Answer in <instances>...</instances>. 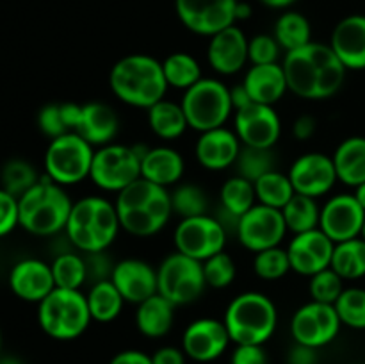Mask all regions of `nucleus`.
Masks as SVG:
<instances>
[{"label": "nucleus", "mask_w": 365, "mask_h": 364, "mask_svg": "<svg viewBox=\"0 0 365 364\" xmlns=\"http://www.w3.org/2000/svg\"><path fill=\"white\" fill-rule=\"evenodd\" d=\"M353 195H355V198L359 200L360 206H362L364 209H365V182H362V184H360V186H356L355 193H353Z\"/></svg>", "instance_id": "nucleus-59"}, {"label": "nucleus", "mask_w": 365, "mask_h": 364, "mask_svg": "<svg viewBox=\"0 0 365 364\" xmlns=\"http://www.w3.org/2000/svg\"><path fill=\"white\" fill-rule=\"evenodd\" d=\"M189 128L198 132L225 127L234 113L230 88L220 79L203 77L184 91L180 102Z\"/></svg>", "instance_id": "nucleus-8"}, {"label": "nucleus", "mask_w": 365, "mask_h": 364, "mask_svg": "<svg viewBox=\"0 0 365 364\" xmlns=\"http://www.w3.org/2000/svg\"><path fill=\"white\" fill-rule=\"evenodd\" d=\"M223 321L235 345H264L277 330L278 310L267 295L246 291L230 300Z\"/></svg>", "instance_id": "nucleus-6"}, {"label": "nucleus", "mask_w": 365, "mask_h": 364, "mask_svg": "<svg viewBox=\"0 0 365 364\" xmlns=\"http://www.w3.org/2000/svg\"><path fill=\"white\" fill-rule=\"evenodd\" d=\"M109 364H153L152 355L141 350H123L110 359Z\"/></svg>", "instance_id": "nucleus-55"}, {"label": "nucleus", "mask_w": 365, "mask_h": 364, "mask_svg": "<svg viewBox=\"0 0 365 364\" xmlns=\"http://www.w3.org/2000/svg\"><path fill=\"white\" fill-rule=\"evenodd\" d=\"M330 268L344 280H356L365 277V239L362 236L335 243Z\"/></svg>", "instance_id": "nucleus-34"}, {"label": "nucleus", "mask_w": 365, "mask_h": 364, "mask_svg": "<svg viewBox=\"0 0 365 364\" xmlns=\"http://www.w3.org/2000/svg\"><path fill=\"white\" fill-rule=\"evenodd\" d=\"M289 178L296 193L312 198L328 195L339 181L334 159L323 152L299 156L289 168Z\"/></svg>", "instance_id": "nucleus-18"}, {"label": "nucleus", "mask_w": 365, "mask_h": 364, "mask_svg": "<svg viewBox=\"0 0 365 364\" xmlns=\"http://www.w3.org/2000/svg\"><path fill=\"white\" fill-rule=\"evenodd\" d=\"M9 288L24 302L39 303L56 289L52 266L41 259H21L11 268Z\"/></svg>", "instance_id": "nucleus-22"}, {"label": "nucleus", "mask_w": 365, "mask_h": 364, "mask_svg": "<svg viewBox=\"0 0 365 364\" xmlns=\"http://www.w3.org/2000/svg\"><path fill=\"white\" fill-rule=\"evenodd\" d=\"M71 207L66 188L45 175L18 198L20 227L41 238L57 236L66 228Z\"/></svg>", "instance_id": "nucleus-5"}, {"label": "nucleus", "mask_w": 365, "mask_h": 364, "mask_svg": "<svg viewBox=\"0 0 365 364\" xmlns=\"http://www.w3.org/2000/svg\"><path fill=\"white\" fill-rule=\"evenodd\" d=\"M234 132L242 145L273 148L282 136V121L273 106L252 102L234 111Z\"/></svg>", "instance_id": "nucleus-16"}, {"label": "nucleus", "mask_w": 365, "mask_h": 364, "mask_svg": "<svg viewBox=\"0 0 365 364\" xmlns=\"http://www.w3.org/2000/svg\"><path fill=\"white\" fill-rule=\"evenodd\" d=\"M255 195L257 203H262V206H269L282 211L287 206L289 200L296 195V191L292 188V182L287 173L273 170L269 173L262 175L255 182Z\"/></svg>", "instance_id": "nucleus-39"}, {"label": "nucleus", "mask_w": 365, "mask_h": 364, "mask_svg": "<svg viewBox=\"0 0 365 364\" xmlns=\"http://www.w3.org/2000/svg\"><path fill=\"white\" fill-rule=\"evenodd\" d=\"M52 275L56 280V288L78 289L88 282V270L82 252L68 250L64 253H57L52 261Z\"/></svg>", "instance_id": "nucleus-38"}, {"label": "nucleus", "mask_w": 365, "mask_h": 364, "mask_svg": "<svg viewBox=\"0 0 365 364\" xmlns=\"http://www.w3.org/2000/svg\"><path fill=\"white\" fill-rule=\"evenodd\" d=\"M335 243L321 228L294 234L287 246L291 270L303 277H312L330 268Z\"/></svg>", "instance_id": "nucleus-20"}, {"label": "nucleus", "mask_w": 365, "mask_h": 364, "mask_svg": "<svg viewBox=\"0 0 365 364\" xmlns=\"http://www.w3.org/2000/svg\"><path fill=\"white\" fill-rule=\"evenodd\" d=\"M234 168L235 175L255 184L262 175L277 170V157H274L273 148H257V146L242 145Z\"/></svg>", "instance_id": "nucleus-40"}, {"label": "nucleus", "mask_w": 365, "mask_h": 364, "mask_svg": "<svg viewBox=\"0 0 365 364\" xmlns=\"http://www.w3.org/2000/svg\"><path fill=\"white\" fill-rule=\"evenodd\" d=\"M341 323L349 328L364 330L365 328V289L344 288L337 302L334 303Z\"/></svg>", "instance_id": "nucleus-44"}, {"label": "nucleus", "mask_w": 365, "mask_h": 364, "mask_svg": "<svg viewBox=\"0 0 365 364\" xmlns=\"http://www.w3.org/2000/svg\"><path fill=\"white\" fill-rule=\"evenodd\" d=\"M86 295L78 289L56 288L38 303V323L46 335L57 341H71L91 323Z\"/></svg>", "instance_id": "nucleus-7"}, {"label": "nucleus", "mask_w": 365, "mask_h": 364, "mask_svg": "<svg viewBox=\"0 0 365 364\" xmlns=\"http://www.w3.org/2000/svg\"><path fill=\"white\" fill-rule=\"evenodd\" d=\"M203 266V277L209 288L212 289H225L235 280V263L227 252H220L216 256L209 257L207 261L202 263Z\"/></svg>", "instance_id": "nucleus-46"}, {"label": "nucleus", "mask_w": 365, "mask_h": 364, "mask_svg": "<svg viewBox=\"0 0 365 364\" xmlns=\"http://www.w3.org/2000/svg\"><path fill=\"white\" fill-rule=\"evenodd\" d=\"M362 238L365 239V223H364V231H362Z\"/></svg>", "instance_id": "nucleus-62"}, {"label": "nucleus", "mask_w": 365, "mask_h": 364, "mask_svg": "<svg viewBox=\"0 0 365 364\" xmlns=\"http://www.w3.org/2000/svg\"><path fill=\"white\" fill-rule=\"evenodd\" d=\"M207 61L221 75H235L248 63V38L237 25L223 29L209 38Z\"/></svg>", "instance_id": "nucleus-21"}, {"label": "nucleus", "mask_w": 365, "mask_h": 364, "mask_svg": "<svg viewBox=\"0 0 365 364\" xmlns=\"http://www.w3.org/2000/svg\"><path fill=\"white\" fill-rule=\"evenodd\" d=\"M78 111H81V106L73 102L48 103V106L41 107L38 113L39 131L50 139L73 132L75 125H77Z\"/></svg>", "instance_id": "nucleus-35"}, {"label": "nucleus", "mask_w": 365, "mask_h": 364, "mask_svg": "<svg viewBox=\"0 0 365 364\" xmlns=\"http://www.w3.org/2000/svg\"><path fill=\"white\" fill-rule=\"evenodd\" d=\"M73 132L86 139L93 148H100L114 143L120 132V118L113 107L103 102L82 103Z\"/></svg>", "instance_id": "nucleus-26"}, {"label": "nucleus", "mask_w": 365, "mask_h": 364, "mask_svg": "<svg viewBox=\"0 0 365 364\" xmlns=\"http://www.w3.org/2000/svg\"><path fill=\"white\" fill-rule=\"evenodd\" d=\"M253 271L262 280H278L285 277L289 271H292L287 248L273 246V248L257 252L253 257Z\"/></svg>", "instance_id": "nucleus-45"}, {"label": "nucleus", "mask_w": 365, "mask_h": 364, "mask_svg": "<svg viewBox=\"0 0 365 364\" xmlns=\"http://www.w3.org/2000/svg\"><path fill=\"white\" fill-rule=\"evenodd\" d=\"M114 206L121 228L138 238L159 234L173 214L170 191L143 177L118 193Z\"/></svg>", "instance_id": "nucleus-2"}, {"label": "nucleus", "mask_w": 365, "mask_h": 364, "mask_svg": "<svg viewBox=\"0 0 365 364\" xmlns=\"http://www.w3.org/2000/svg\"><path fill=\"white\" fill-rule=\"evenodd\" d=\"M309 291L314 302L331 303L334 305L339 296H341V293L344 291V278L335 273L331 268H327V270L310 277Z\"/></svg>", "instance_id": "nucleus-47"}, {"label": "nucleus", "mask_w": 365, "mask_h": 364, "mask_svg": "<svg viewBox=\"0 0 365 364\" xmlns=\"http://www.w3.org/2000/svg\"><path fill=\"white\" fill-rule=\"evenodd\" d=\"M232 343L225 321L216 318H198L185 327L182 335V350L198 363L220 359Z\"/></svg>", "instance_id": "nucleus-19"}, {"label": "nucleus", "mask_w": 365, "mask_h": 364, "mask_svg": "<svg viewBox=\"0 0 365 364\" xmlns=\"http://www.w3.org/2000/svg\"><path fill=\"white\" fill-rule=\"evenodd\" d=\"M239 0H175V13L187 31L210 38L235 25Z\"/></svg>", "instance_id": "nucleus-15"}, {"label": "nucleus", "mask_w": 365, "mask_h": 364, "mask_svg": "<svg viewBox=\"0 0 365 364\" xmlns=\"http://www.w3.org/2000/svg\"><path fill=\"white\" fill-rule=\"evenodd\" d=\"M262 6L271 7V9H289L291 6H294L298 0H259Z\"/></svg>", "instance_id": "nucleus-58"}, {"label": "nucleus", "mask_w": 365, "mask_h": 364, "mask_svg": "<svg viewBox=\"0 0 365 364\" xmlns=\"http://www.w3.org/2000/svg\"><path fill=\"white\" fill-rule=\"evenodd\" d=\"M0 364H24L21 359L14 355H0Z\"/></svg>", "instance_id": "nucleus-60"}, {"label": "nucleus", "mask_w": 365, "mask_h": 364, "mask_svg": "<svg viewBox=\"0 0 365 364\" xmlns=\"http://www.w3.org/2000/svg\"><path fill=\"white\" fill-rule=\"evenodd\" d=\"M282 46L273 34H255L248 39V61L252 64L278 63Z\"/></svg>", "instance_id": "nucleus-48"}, {"label": "nucleus", "mask_w": 365, "mask_h": 364, "mask_svg": "<svg viewBox=\"0 0 365 364\" xmlns=\"http://www.w3.org/2000/svg\"><path fill=\"white\" fill-rule=\"evenodd\" d=\"M230 364H269V359L262 345H237Z\"/></svg>", "instance_id": "nucleus-51"}, {"label": "nucleus", "mask_w": 365, "mask_h": 364, "mask_svg": "<svg viewBox=\"0 0 365 364\" xmlns=\"http://www.w3.org/2000/svg\"><path fill=\"white\" fill-rule=\"evenodd\" d=\"M257 203L255 184L234 175L227 178L220 189V206L241 218Z\"/></svg>", "instance_id": "nucleus-41"}, {"label": "nucleus", "mask_w": 365, "mask_h": 364, "mask_svg": "<svg viewBox=\"0 0 365 364\" xmlns=\"http://www.w3.org/2000/svg\"><path fill=\"white\" fill-rule=\"evenodd\" d=\"M187 355L184 350L177 348V346H163V348L155 350L152 355L153 364H185Z\"/></svg>", "instance_id": "nucleus-53"}, {"label": "nucleus", "mask_w": 365, "mask_h": 364, "mask_svg": "<svg viewBox=\"0 0 365 364\" xmlns=\"http://www.w3.org/2000/svg\"><path fill=\"white\" fill-rule=\"evenodd\" d=\"M146 146L109 143L95 150L91 164L93 184L107 193H120L141 177V159Z\"/></svg>", "instance_id": "nucleus-9"}, {"label": "nucleus", "mask_w": 365, "mask_h": 364, "mask_svg": "<svg viewBox=\"0 0 365 364\" xmlns=\"http://www.w3.org/2000/svg\"><path fill=\"white\" fill-rule=\"evenodd\" d=\"M289 91L303 100H327L341 91L346 66L330 45L310 41L292 52H285L282 63Z\"/></svg>", "instance_id": "nucleus-1"}, {"label": "nucleus", "mask_w": 365, "mask_h": 364, "mask_svg": "<svg viewBox=\"0 0 365 364\" xmlns=\"http://www.w3.org/2000/svg\"><path fill=\"white\" fill-rule=\"evenodd\" d=\"M341 318L335 305L310 300L299 307L291 320V334L294 343L321 348L334 341L341 330Z\"/></svg>", "instance_id": "nucleus-13"}, {"label": "nucleus", "mask_w": 365, "mask_h": 364, "mask_svg": "<svg viewBox=\"0 0 365 364\" xmlns=\"http://www.w3.org/2000/svg\"><path fill=\"white\" fill-rule=\"evenodd\" d=\"M335 171L342 184L356 188L365 182V138L351 136L339 143L331 156Z\"/></svg>", "instance_id": "nucleus-30"}, {"label": "nucleus", "mask_w": 365, "mask_h": 364, "mask_svg": "<svg viewBox=\"0 0 365 364\" xmlns=\"http://www.w3.org/2000/svg\"><path fill=\"white\" fill-rule=\"evenodd\" d=\"M93 157H95V148L77 132H68L59 138L50 139L43 159L45 175L64 188L75 186L84 178H89Z\"/></svg>", "instance_id": "nucleus-10"}, {"label": "nucleus", "mask_w": 365, "mask_h": 364, "mask_svg": "<svg viewBox=\"0 0 365 364\" xmlns=\"http://www.w3.org/2000/svg\"><path fill=\"white\" fill-rule=\"evenodd\" d=\"M164 77L170 88L184 89L187 91L189 88L196 84L202 77V66L198 59L187 52H173L163 61Z\"/></svg>", "instance_id": "nucleus-37"}, {"label": "nucleus", "mask_w": 365, "mask_h": 364, "mask_svg": "<svg viewBox=\"0 0 365 364\" xmlns=\"http://www.w3.org/2000/svg\"><path fill=\"white\" fill-rule=\"evenodd\" d=\"M282 214H284L287 231L294 232V234H302V232L319 228L321 207L317 203V198H312V196L296 193L289 200L287 206L282 209Z\"/></svg>", "instance_id": "nucleus-36"}, {"label": "nucleus", "mask_w": 365, "mask_h": 364, "mask_svg": "<svg viewBox=\"0 0 365 364\" xmlns=\"http://www.w3.org/2000/svg\"><path fill=\"white\" fill-rule=\"evenodd\" d=\"M146 113H148L146 118H148L150 131L157 138L166 139V141L178 139L189 128L187 118H185L182 106L180 103L171 102V100L163 98L155 106L146 109Z\"/></svg>", "instance_id": "nucleus-31"}, {"label": "nucleus", "mask_w": 365, "mask_h": 364, "mask_svg": "<svg viewBox=\"0 0 365 364\" xmlns=\"http://www.w3.org/2000/svg\"><path fill=\"white\" fill-rule=\"evenodd\" d=\"M110 280L128 303H141L157 295V268L143 259H123L114 264Z\"/></svg>", "instance_id": "nucleus-23"}, {"label": "nucleus", "mask_w": 365, "mask_h": 364, "mask_svg": "<svg viewBox=\"0 0 365 364\" xmlns=\"http://www.w3.org/2000/svg\"><path fill=\"white\" fill-rule=\"evenodd\" d=\"M110 91L120 102L150 109L166 96L168 82L163 63L148 54H130L118 61L109 74Z\"/></svg>", "instance_id": "nucleus-3"}, {"label": "nucleus", "mask_w": 365, "mask_h": 364, "mask_svg": "<svg viewBox=\"0 0 365 364\" xmlns=\"http://www.w3.org/2000/svg\"><path fill=\"white\" fill-rule=\"evenodd\" d=\"M86 261V270H88V282L89 284H95V282L102 280H110V275H113L114 264L113 259L109 257L107 250L102 252H89L84 253Z\"/></svg>", "instance_id": "nucleus-49"}, {"label": "nucleus", "mask_w": 365, "mask_h": 364, "mask_svg": "<svg viewBox=\"0 0 365 364\" xmlns=\"http://www.w3.org/2000/svg\"><path fill=\"white\" fill-rule=\"evenodd\" d=\"M287 363L289 364H317V348L294 343V346L289 350Z\"/></svg>", "instance_id": "nucleus-54"}, {"label": "nucleus", "mask_w": 365, "mask_h": 364, "mask_svg": "<svg viewBox=\"0 0 365 364\" xmlns=\"http://www.w3.org/2000/svg\"><path fill=\"white\" fill-rule=\"evenodd\" d=\"M287 234L284 214L274 207L255 203L239 220L237 239L246 250L257 253L262 250L280 246Z\"/></svg>", "instance_id": "nucleus-14"}, {"label": "nucleus", "mask_w": 365, "mask_h": 364, "mask_svg": "<svg viewBox=\"0 0 365 364\" xmlns=\"http://www.w3.org/2000/svg\"><path fill=\"white\" fill-rule=\"evenodd\" d=\"M242 86L253 102L266 106H274L289 91L284 66L280 63L252 64L242 79Z\"/></svg>", "instance_id": "nucleus-27"}, {"label": "nucleus", "mask_w": 365, "mask_h": 364, "mask_svg": "<svg viewBox=\"0 0 365 364\" xmlns=\"http://www.w3.org/2000/svg\"><path fill=\"white\" fill-rule=\"evenodd\" d=\"M273 36L285 52H292V50H298L314 41L312 25H310L309 18L298 11L282 13L274 24Z\"/></svg>", "instance_id": "nucleus-33"}, {"label": "nucleus", "mask_w": 365, "mask_h": 364, "mask_svg": "<svg viewBox=\"0 0 365 364\" xmlns=\"http://www.w3.org/2000/svg\"><path fill=\"white\" fill-rule=\"evenodd\" d=\"M86 300H88L91 318L98 323H109V321L116 320L125 305V298L118 291L116 285L113 284V280H102L91 284L88 295H86Z\"/></svg>", "instance_id": "nucleus-32"}, {"label": "nucleus", "mask_w": 365, "mask_h": 364, "mask_svg": "<svg viewBox=\"0 0 365 364\" xmlns=\"http://www.w3.org/2000/svg\"><path fill=\"white\" fill-rule=\"evenodd\" d=\"M252 14H253L252 4L237 2V6H235V21L250 20V18H252Z\"/></svg>", "instance_id": "nucleus-57"}, {"label": "nucleus", "mask_w": 365, "mask_h": 364, "mask_svg": "<svg viewBox=\"0 0 365 364\" xmlns=\"http://www.w3.org/2000/svg\"><path fill=\"white\" fill-rule=\"evenodd\" d=\"M328 45L346 70H365V14H349L331 31Z\"/></svg>", "instance_id": "nucleus-25"}, {"label": "nucleus", "mask_w": 365, "mask_h": 364, "mask_svg": "<svg viewBox=\"0 0 365 364\" xmlns=\"http://www.w3.org/2000/svg\"><path fill=\"white\" fill-rule=\"evenodd\" d=\"M175 321V305L160 296L159 293L145 302L138 303L135 309V327L146 338H164L171 330Z\"/></svg>", "instance_id": "nucleus-29"}, {"label": "nucleus", "mask_w": 365, "mask_h": 364, "mask_svg": "<svg viewBox=\"0 0 365 364\" xmlns=\"http://www.w3.org/2000/svg\"><path fill=\"white\" fill-rule=\"evenodd\" d=\"M230 96H232V106H234V111L242 109V107H246L248 103L253 102V100L250 98L246 88L242 86V82L239 86H234V88H230Z\"/></svg>", "instance_id": "nucleus-56"}, {"label": "nucleus", "mask_w": 365, "mask_h": 364, "mask_svg": "<svg viewBox=\"0 0 365 364\" xmlns=\"http://www.w3.org/2000/svg\"><path fill=\"white\" fill-rule=\"evenodd\" d=\"M185 161L178 150L171 146L146 148L141 159V177L163 188H171L182 181Z\"/></svg>", "instance_id": "nucleus-28"}, {"label": "nucleus", "mask_w": 365, "mask_h": 364, "mask_svg": "<svg viewBox=\"0 0 365 364\" xmlns=\"http://www.w3.org/2000/svg\"><path fill=\"white\" fill-rule=\"evenodd\" d=\"M317 128V121L316 118L310 116V114H302L294 120L292 123V136L298 141H309L314 134H316Z\"/></svg>", "instance_id": "nucleus-52"}, {"label": "nucleus", "mask_w": 365, "mask_h": 364, "mask_svg": "<svg viewBox=\"0 0 365 364\" xmlns=\"http://www.w3.org/2000/svg\"><path fill=\"white\" fill-rule=\"evenodd\" d=\"M121 231L114 202L106 196L88 195L73 202L64 234L82 253L107 250Z\"/></svg>", "instance_id": "nucleus-4"}, {"label": "nucleus", "mask_w": 365, "mask_h": 364, "mask_svg": "<svg viewBox=\"0 0 365 364\" xmlns=\"http://www.w3.org/2000/svg\"><path fill=\"white\" fill-rule=\"evenodd\" d=\"M39 178L41 177L38 175L36 168L24 159L7 161L4 164L2 171H0L2 189H6L7 193H11L16 198H20L24 193H27Z\"/></svg>", "instance_id": "nucleus-43"}, {"label": "nucleus", "mask_w": 365, "mask_h": 364, "mask_svg": "<svg viewBox=\"0 0 365 364\" xmlns=\"http://www.w3.org/2000/svg\"><path fill=\"white\" fill-rule=\"evenodd\" d=\"M227 241V231L221 227V223L212 214L184 218L173 232V243L177 252L192 257L200 263L223 252Z\"/></svg>", "instance_id": "nucleus-12"}, {"label": "nucleus", "mask_w": 365, "mask_h": 364, "mask_svg": "<svg viewBox=\"0 0 365 364\" xmlns=\"http://www.w3.org/2000/svg\"><path fill=\"white\" fill-rule=\"evenodd\" d=\"M241 139L234 131L227 127H217L212 131L200 132L195 146V156L198 163L209 171H223L234 166L241 152Z\"/></svg>", "instance_id": "nucleus-24"}, {"label": "nucleus", "mask_w": 365, "mask_h": 364, "mask_svg": "<svg viewBox=\"0 0 365 364\" xmlns=\"http://www.w3.org/2000/svg\"><path fill=\"white\" fill-rule=\"evenodd\" d=\"M20 225L18 198L0 188V238L13 232Z\"/></svg>", "instance_id": "nucleus-50"}, {"label": "nucleus", "mask_w": 365, "mask_h": 364, "mask_svg": "<svg viewBox=\"0 0 365 364\" xmlns=\"http://www.w3.org/2000/svg\"><path fill=\"white\" fill-rule=\"evenodd\" d=\"M365 223V209L355 195L341 193L330 196L321 207L319 228L334 243L348 241L362 236Z\"/></svg>", "instance_id": "nucleus-17"}, {"label": "nucleus", "mask_w": 365, "mask_h": 364, "mask_svg": "<svg viewBox=\"0 0 365 364\" xmlns=\"http://www.w3.org/2000/svg\"><path fill=\"white\" fill-rule=\"evenodd\" d=\"M205 288L202 263L184 253H170L157 268V293L175 307L196 302Z\"/></svg>", "instance_id": "nucleus-11"}, {"label": "nucleus", "mask_w": 365, "mask_h": 364, "mask_svg": "<svg viewBox=\"0 0 365 364\" xmlns=\"http://www.w3.org/2000/svg\"><path fill=\"white\" fill-rule=\"evenodd\" d=\"M0 355H2V332H0Z\"/></svg>", "instance_id": "nucleus-61"}, {"label": "nucleus", "mask_w": 365, "mask_h": 364, "mask_svg": "<svg viewBox=\"0 0 365 364\" xmlns=\"http://www.w3.org/2000/svg\"><path fill=\"white\" fill-rule=\"evenodd\" d=\"M170 195L173 214H178L182 220L209 214L210 203L205 189L192 184V182H178Z\"/></svg>", "instance_id": "nucleus-42"}]
</instances>
